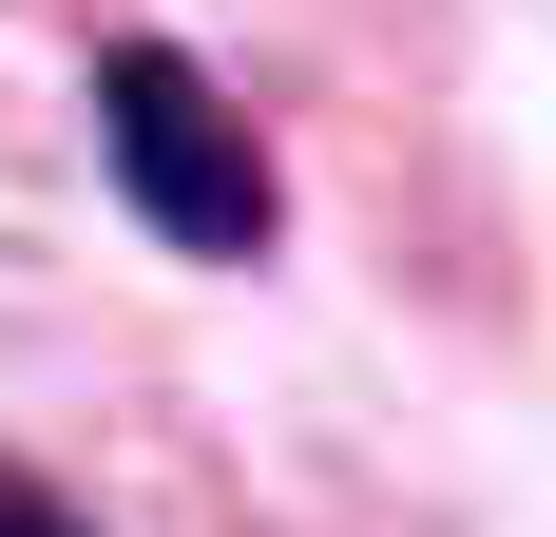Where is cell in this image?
<instances>
[{
  "mask_svg": "<svg viewBox=\"0 0 556 537\" xmlns=\"http://www.w3.org/2000/svg\"><path fill=\"white\" fill-rule=\"evenodd\" d=\"M97 173L135 192V230L192 250V268H250L288 230L269 135H250V97H230L192 39H97Z\"/></svg>",
  "mask_w": 556,
  "mask_h": 537,
  "instance_id": "6da1fadb",
  "label": "cell"
},
{
  "mask_svg": "<svg viewBox=\"0 0 556 537\" xmlns=\"http://www.w3.org/2000/svg\"><path fill=\"white\" fill-rule=\"evenodd\" d=\"M0 537H97V519H77V499H39L20 461H0Z\"/></svg>",
  "mask_w": 556,
  "mask_h": 537,
  "instance_id": "7a4b0ae2",
  "label": "cell"
}]
</instances>
